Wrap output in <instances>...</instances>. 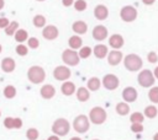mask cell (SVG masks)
I'll use <instances>...</instances> for the list:
<instances>
[{
    "instance_id": "12",
    "label": "cell",
    "mask_w": 158,
    "mask_h": 140,
    "mask_svg": "<svg viewBox=\"0 0 158 140\" xmlns=\"http://www.w3.org/2000/svg\"><path fill=\"white\" fill-rule=\"evenodd\" d=\"M157 113H158V109L154 106H147L144 109V115L148 118H154L157 115Z\"/></svg>"
},
{
    "instance_id": "15",
    "label": "cell",
    "mask_w": 158,
    "mask_h": 140,
    "mask_svg": "<svg viewBox=\"0 0 158 140\" xmlns=\"http://www.w3.org/2000/svg\"><path fill=\"white\" fill-rule=\"evenodd\" d=\"M131 122L132 123H142L143 122V114L142 113H138V112L133 113L131 115Z\"/></svg>"
},
{
    "instance_id": "19",
    "label": "cell",
    "mask_w": 158,
    "mask_h": 140,
    "mask_svg": "<svg viewBox=\"0 0 158 140\" xmlns=\"http://www.w3.org/2000/svg\"><path fill=\"white\" fill-rule=\"evenodd\" d=\"M98 86H99V81H98V79H93V80L90 81V87H91L93 90H96Z\"/></svg>"
},
{
    "instance_id": "14",
    "label": "cell",
    "mask_w": 158,
    "mask_h": 140,
    "mask_svg": "<svg viewBox=\"0 0 158 140\" xmlns=\"http://www.w3.org/2000/svg\"><path fill=\"white\" fill-rule=\"evenodd\" d=\"M116 109H117V113H118V114H127L128 111H130L128 106L125 104V103H118L117 107H116Z\"/></svg>"
},
{
    "instance_id": "22",
    "label": "cell",
    "mask_w": 158,
    "mask_h": 140,
    "mask_svg": "<svg viewBox=\"0 0 158 140\" xmlns=\"http://www.w3.org/2000/svg\"><path fill=\"white\" fill-rule=\"evenodd\" d=\"M72 2V0H64V4L65 5H68V4H70Z\"/></svg>"
},
{
    "instance_id": "11",
    "label": "cell",
    "mask_w": 158,
    "mask_h": 140,
    "mask_svg": "<svg viewBox=\"0 0 158 140\" xmlns=\"http://www.w3.org/2000/svg\"><path fill=\"white\" fill-rule=\"evenodd\" d=\"M106 29L102 27V26H99V27H95L94 29V37L98 38V39H102L106 37Z\"/></svg>"
},
{
    "instance_id": "6",
    "label": "cell",
    "mask_w": 158,
    "mask_h": 140,
    "mask_svg": "<svg viewBox=\"0 0 158 140\" xmlns=\"http://www.w3.org/2000/svg\"><path fill=\"white\" fill-rule=\"evenodd\" d=\"M74 125H75V130L81 131V133L88 129V122H86L85 117H78L75 123H74Z\"/></svg>"
},
{
    "instance_id": "23",
    "label": "cell",
    "mask_w": 158,
    "mask_h": 140,
    "mask_svg": "<svg viewBox=\"0 0 158 140\" xmlns=\"http://www.w3.org/2000/svg\"><path fill=\"white\" fill-rule=\"evenodd\" d=\"M153 140H158V133H157V134H154V136H153Z\"/></svg>"
},
{
    "instance_id": "7",
    "label": "cell",
    "mask_w": 158,
    "mask_h": 140,
    "mask_svg": "<svg viewBox=\"0 0 158 140\" xmlns=\"http://www.w3.org/2000/svg\"><path fill=\"white\" fill-rule=\"evenodd\" d=\"M93 118H95L93 119L95 123H101L105 119V113L101 111V108H95V111L93 112Z\"/></svg>"
},
{
    "instance_id": "9",
    "label": "cell",
    "mask_w": 158,
    "mask_h": 140,
    "mask_svg": "<svg viewBox=\"0 0 158 140\" xmlns=\"http://www.w3.org/2000/svg\"><path fill=\"white\" fill-rule=\"evenodd\" d=\"M110 44H111L114 48H120V47L123 44V39H122L121 36L115 34V36H112V37L110 38Z\"/></svg>"
},
{
    "instance_id": "5",
    "label": "cell",
    "mask_w": 158,
    "mask_h": 140,
    "mask_svg": "<svg viewBox=\"0 0 158 140\" xmlns=\"http://www.w3.org/2000/svg\"><path fill=\"white\" fill-rule=\"evenodd\" d=\"M122 96L127 102H133L137 98V91L133 87H126L122 92Z\"/></svg>"
},
{
    "instance_id": "10",
    "label": "cell",
    "mask_w": 158,
    "mask_h": 140,
    "mask_svg": "<svg viewBox=\"0 0 158 140\" xmlns=\"http://www.w3.org/2000/svg\"><path fill=\"white\" fill-rule=\"evenodd\" d=\"M95 15H96V17L98 18H100V20H104L106 16H107V9L105 7V6H98L96 9H95Z\"/></svg>"
},
{
    "instance_id": "17",
    "label": "cell",
    "mask_w": 158,
    "mask_h": 140,
    "mask_svg": "<svg viewBox=\"0 0 158 140\" xmlns=\"http://www.w3.org/2000/svg\"><path fill=\"white\" fill-rule=\"evenodd\" d=\"M147 59H148V61H149V63H157V61H158V55H157L156 53L151 52V53H148Z\"/></svg>"
},
{
    "instance_id": "1",
    "label": "cell",
    "mask_w": 158,
    "mask_h": 140,
    "mask_svg": "<svg viewBox=\"0 0 158 140\" xmlns=\"http://www.w3.org/2000/svg\"><path fill=\"white\" fill-rule=\"evenodd\" d=\"M125 66L130 71H137L142 68V60L136 54H130L125 58Z\"/></svg>"
},
{
    "instance_id": "24",
    "label": "cell",
    "mask_w": 158,
    "mask_h": 140,
    "mask_svg": "<svg viewBox=\"0 0 158 140\" xmlns=\"http://www.w3.org/2000/svg\"><path fill=\"white\" fill-rule=\"evenodd\" d=\"M2 4H4V2H2V0H0V7L2 6Z\"/></svg>"
},
{
    "instance_id": "2",
    "label": "cell",
    "mask_w": 158,
    "mask_h": 140,
    "mask_svg": "<svg viewBox=\"0 0 158 140\" xmlns=\"http://www.w3.org/2000/svg\"><path fill=\"white\" fill-rule=\"evenodd\" d=\"M154 76L151 70H142L138 75V84L142 87H151L154 84Z\"/></svg>"
},
{
    "instance_id": "18",
    "label": "cell",
    "mask_w": 158,
    "mask_h": 140,
    "mask_svg": "<svg viewBox=\"0 0 158 140\" xmlns=\"http://www.w3.org/2000/svg\"><path fill=\"white\" fill-rule=\"evenodd\" d=\"M131 129H132L135 133H139V131H142V130H143V126H142V124H141V123H133V124H132V126H131Z\"/></svg>"
},
{
    "instance_id": "16",
    "label": "cell",
    "mask_w": 158,
    "mask_h": 140,
    "mask_svg": "<svg viewBox=\"0 0 158 140\" xmlns=\"http://www.w3.org/2000/svg\"><path fill=\"white\" fill-rule=\"evenodd\" d=\"M95 54L99 56V58H102L105 54H106V47L104 45H98L95 48Z\"/></svg>"
},
{
    "instance_id": "13",
    "label": "cell",
    "mask_w": 158,
    "mask_h": 140,
    "mask_svg": "<svg viewBox=\"0 0 158 140\" xmlns=\"http://www.w3.org/2000/svg\"><path fill=\"white\" fill-rule=\"evenodd\" d=\"M148 97H149V99H151L152 102L158 103V86H154V87H152V88L149 90Z\"/></svg>"
},
{
    "instance_id": "21",
    "label": "cell",
    "mask_w": 158,
    "mask_h": 140,
    "mask_svg": "<svg viewBox=\"0 0 158 140\" xmlns=\"http://www.w3.org/2000/svg\"><path fill=\"white\" fill-rule=\"evenodd\" d=\"M154 76H156V77L158 79V66H157V68L154 69Z\"/></svg>"
},
{
    "instance_id": "8",
    "label": "cell",
    "mask_w": 158,
    "mask_h": 140,
    "mask_svg": "<svg viewBox=\"0 0 158 140\" xmlns=\"http://www.w3.org/2000/svg\"><path fill=\"white\" fill-rule=\"evenodd\" d=\"M121 58H122L121 53L115 50V52H112V53L109 55V63H110L111 65H116V64H118V63H120Z\"/></svg>"
},
{
    "instance_id": "20",
    "label": "cell",
    "mask_w": 158,
    "mask_h": 140,
    "mask_svg": "<svg viewBox=\"0 0 158 140\" xmlns=\"http://www.w3.org/2000/svg\"><path fill=\"white\" fill-rule=\"evenodd\" d=\"M143 1V4H146V5H152L156 0H142Z\"/></svg>"
},
{
    "instance_id": "4",
    "label": "cell",
    "mask_w": 158,
    "mask_h": 140,
    "mask_svg": "<svg viewBox=\"0 0 158 140\" xmlns=\"http://www.w3.org/2000/svg\"><path fill=\"white\" fill-rule=\"evenodd\" d=\"M104 85L109 88V90H114L118 86V80L116 76L114 75H106L104 79Z\"/></svg>"
},
{
    "instance_id": "3",
    "label": "cell",
    "mask_w": 158,
    "mask_h": 140,
    "mask_svg": "<svg viewBox=\"0 0 158 140\" xmlns=\"http://www.w3.org/2000/svg\"><path fill=\"white\" fill-rule=\"evenodd\" d=\"M136 16H137V11L132 6H125L121 10V17H122L123 21L131 22V21H133L136 18Z\"/></svg>"
}]
</instances>
